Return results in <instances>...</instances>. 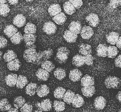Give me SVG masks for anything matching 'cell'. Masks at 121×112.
I'll return each mask as SVG.
<instances>
[{
    "label": "cell",
    "mask_w": 121,
    "mask_h": 112,
    "mask_svg": "<svg viewBox=\"0 0 121 112\" xmlns=\"http://www.w3.org/2000/svg\"><path fill=\"white\" fill-rule=\"evenodd\" d=\"M69 54V49L65 46L60 47L57 49L55 60L60 64L65 63Z\"/></svg>",
    "instance_id": "1"
},
{
    "label": "cell",
    "mask_w": 121,
    "mask_h": 112,
    "mask_svg": "<svg viewBox=\"0 0 121 112\" xmlns=\"http://www.w3.org/2000/svg\"><path fill=\"white\" fill-rule=\"evenodd\" d=\"M64 11L69 15H73L76 11V8L69 1H66L63 4Z\"/></svg>",
    "instance_id": "30"
},
{
    "label": "cell",
    "mask_w": 121,
    "mask_h": 112,
    "mask_svg": "<svg viewBox=\"0 0 121 112\" xmlns=\"http://www.w3.org/2000/svg\"><path fill=\"white\" fill-rule=\"evenodd\" d=\"M48 13L51 17H54L61 12L62 9L61 6L58 4H51L48 9Z\"/></svg>",
    "instance_id": "20"
},
{
    "label": "cell",
    "mask_w": 121,
    "mask_h": 112,
    "mask_svg": "<svg viewBox=\"0 0 121 112\" xmlns=\"http://www.w3.org/2000/svg\"><path fill=\"white\" fill-rule=\"evenodd\" d=\"M114 64L116 67L121 68V55L116 58L114 60Z\"/></svg>",
    "instance_id": "51"
},
{
    "label": "cell",
    "mask_w": 121,
    "mask_h": 112,
    "mask_svg": "<svg viewBox=\"0 0 121 112\" xmlns=\"http://www.w3.org/2000/svg\"><path fill=\"white\" fill-rule=\"evenodd\" d=\"M13 23L14 25L18 28L23 27L26 23V18L23 15L19 14L14 18Z\"/></svg>",
    "instance_id": "9"
},
{
    "label": "cell",
    "mask_w": 121,
    "mask_h": 112,
    "mask_svg": "<svg viewBox=\"0 0 121 112\" xmlns=\"http://www.w3.org/2000/svg\"><path fill=\"white\" fill-rule=\"evenodd\" d=\"M26 1L28 2H32V1H34V0H26Z\"/></svg>",
    "instance_id": "58"
},
{
    "label": "cell",
    "mask_w": 121,
    "mask_h": 112,
    "mask_svg": "<svg viewBox=\"0 0 121 112\" xmlns=\"http://www.w3.org/2000/svg\"><path fill=\"white\" fill-rule=\"evenodd\" d=\"M36 36L33 34H24L23 40L25 43V47H28L34 45L36 42Z\"/></svg>",
    "instance_id": "17"
},
{
    "label": "cell",
    "mask_w": 121,
    "mask_h": 112,
    "mask_svg": "<svg viewBox=\"0 0 121 112\" xmlns=\"http://www.w3.org/2000/svg\"><path fill=\"white\" fill-rule=\"evenodd\" d=\"M63 38L65 40L69 43H74L76 42L78 35L69 30H66L64 32Z\"/></svg>",
    "instance_id": "11"
},
{
    "label": "cell",
    "mask_w": 121,
    "mask_h": 112,
    "mask_svg": "<svg viewBox=\"0 0 121 112\" xmlns=\"http://www.w3.org/2000/svg\"><path fill=\"white\" fill-rule=\"evenodd\" d=\"M69 30L76 34H80L82 28V24L79 21H74L70 22L69 25Z\"/></svg>",
    "instance_id": "13"
},
{
    "label": "cell",
    "mask_w": 121,
    "mask_h": 112,
    "mask_svg": "<svg viewBox=\"0 0 121 112\" xmlns=\"http://www.w3.org/2000/svg\"><path fill=\"white\" fill-rule=\"evenodd\" d=\"M72 63L74 66L80 67L84 64L83 56L80 54L75 55L72 59Z\"/></svg>",
    "instance_id": "26"
},
{
    "label": "cell",
    "mask_w": 121,
    "mask_h": 112,
    "mask_svg": "<svg viewBox=\"0 0 121 112\" xmlns=\"http://www.w3.org/2000/svg\"><path fill=\"white\" fill-rule=\"evenodd\" d=\"M21 66V63L18 58H16L13 60L10 61L7 64V68L10 71H18Z\"/></svg>",
    "instance_id": "18"
},
{
    "label": "cell",
    "mask_w": 121,
    "mask_h": 112,
    "mask_svg": "<svg viewBox=\"0 0 121 112\" xmlns=\"http://www.w3.org/2000/svg\"><path fill=\"white\" fill-rule=\"evenodd\" d=\"M43 31L48 35H52L56 33L57 27L56 24L52 21L46 22L43 26Z\"/></svg>",
    "instance_id": "4"
},
{
    "label": "cell",
    "mask_w": 121,
    "mask_h": 112,
    "mask_svg": "<svg viewBox=\"0 0 121 112\" xmlns=\"http://www.w3.org/2000/svg\"><path fill=\"white\" fill-rule=\"evenodd\" d=\"M7 39L2 36H0V49L5 48L7 45Z\"/></svg>",
    "instance_id": "50"
},
{
    "label": "cell",
    "mask_w": 121,
    "mask_h": 112,
    "mask_svg": "<svg viewBox=\"0 0 121 112\" xmlns=\"http://www.w3.org/2000/svg\"><path fill=\"white\" fill-rule=\"evenodd\" d=\"M53 108L56 112H61L65 109V103L62 101L55 100L53 103Z\"/></svg>",
    "instance_id": "38"
},
{
    "label": "cell",
    "mask_w": 121,
    "mask_h": 112,
    "mask_svg": "<svg viewBox=\"0 0 121 112\" xmlns=\"http://www.w3.org/2000/svg\"><path fill=\"white\" fill-rule=\"evenodd\" d=\"M17 75L15 73H10L6 76L5 81L6 85L10 87H14L16 85Z\"/></svg>",
    "instance_id": "15"
},
{
    "label": "cell",
    "mask_w": 121,
    "mask_h": 112,
    "mask_svg": "<svg viewBox=\"0 0 121 112\" xmlns=\"http://www.w3.org/2000/svg\"><path fill=\"white\" fill-rule=\"evenodd\" d=\"M7 3V0H0V5L6 4Z\"/></svg>",
    "instance_id": "56"
},
{
    "label": "cell",
    "mask_w": 121,
    "mask_h": 112,
    "mask_svg": "<svg viewBox=\"0 0 121 112\" xmlns=\"http://www.w3.org/2000/svg\"><path fill=\"white\" fill-rule=\"evenodd\" d=\"M21 112H32L33 106L30 103H26L21 108Z\"/></svg>",
    "instance_id": "44"
},
{
    "label": "cell",
    "mask_w": 121,
    "mask_h": 112,
    "mask_svg": "<svg viewBox=\"0 0 121 112\" xmlns=\"http://www.w3.org/2000/svg\"><path fill=\"white\" fill-rule=\"evenodd\" d=\"M50 93V89L46 85H41L38 87L36 91L37 95L40 97L43 98L47 96Z\"/></svg>",
    "instance_id": "16"
},
{
    "label": "cell",
    "mask_w": 121,
    "mask_h": 112,
    "mask_svg": "<svg viewBox=\"0 0 121 112\" xmlns=\"http://www.w3.org/2000/svg\"><path fill=\"white\" fill-rule=\"evenodd\" d=\"M38 85L35 83H30L26 85L25 89L26 93L30 96H34L37 91Z\"/></svg>",
    "instance_id": "23"
},
{
    "label": "cell",
    "mask_w": 121,
    "mask_h": 112,
    "mask_svg": "<svg viewBox=\"0 0 121 112\" xmlns=\"http://www.w3.org/2000/svg\"><path fill=\"white\" fill-rule=\"evenodd\" d=\"M121 5V0H110L108 4L112 9H115Z\"/></svg>",
    "instance_id": "46"
},
{
    "label": "cell",
    "mask_w": 121,
    "mask_h": 112,
    "mask_svg": "<svg viewBox=\"0 0 121 112\" xmlns=\"http://www.w3.org/2000/svg\"><path fill=\"white\" fill-rule=\"evenodd\" d=\"M18 31V30L13 25H8L4 30V33L8 37L11 38Z\"/></svg>",
    "instance_id": "28"
},
{
    "label": "cell",
    "mask_w": 121,
    "mask_h": 112,
    "mask_svg": "<svg viewBox=\"0 0 121 112\" xmlns=\"http://www.w3.org/2000/svg\"><path fill=\"white\" fill-rule=\"evenodd\" d=\"M45 60L44 58L43 51H39L37 52V57H36V59L34 64L37 65H41L42 63Z\"/></svg>",
    "instance_id": "43"
},
{
    "label": "cell",
    "mask_w": 121,
    "mask_h": 112,
    "mask_svg": "<svg viewBox=\"0 0 121 112\" xmlns=\"http://www.w3.org/2000/svg\"><path fill=\"white\" fill-rule=\"evenodd\" d=\"M36 47H30L26 48L23 53V58L29 63H34L36 59L37 52Z\"/></svg>",
    "instance_id": "3"
},
{
    "label": "cell",
    "mask_w": 121,
    "mask_h": 112,
    "mask_svg": "<svg viewBox=\"0 0 121 112\" xmlns=\"http://www.w3.org/2000/svg\"><path fill=\"white\" fill-rule=\"evenodd\" d=\"M108 45L105 44H100L96 47V54L100 57L105 58L107 57Z\"/></svg>",
    "instance_id": "19"
},
{
    "label": "cell",
    "mask_w": 121,
    "mask_h": 112,
    "mask_svg": "<svg viewBox=\"0 0 121 112\" xmlns=\"http://www.w3.org/2000/svg\"><path fill=\"white\" fill-rule=\"evenodd\" d=\"M116 98L120 103H121V91H120L118 92L116 95Z\"/></svg>",
    "instance_id": "54"
},
{
    "label": "cell",
    "mask_w": 121,
    "mask_h": 112,
    "mask_svg": "<svg viewBox=\"0 0 121 112\" xmlns=\"http://www.w3.org/2000/svg\"><path fill=\"white\" fill-rule=\"evenodd\" d=\"M54 75L55 77L59 80H62L64 79L66 76V71L61 68H56L54 72Z\"/></svg>",
    "instance_id": "32"
},
{
    "label": "cell",
    "mask_w": 121,
    "mask_h": 112,
    "mask_svg": "<svg viewBox=\"0 0 121 112\" xmlns=\"http://www.w3.org/2000/svg\"><path fill=\"white\" fill-rule=\"evenodd\" d=\"M23 40V36L20 32L17 31L13 36L10 38V40L12 43L14 45H19Z\"/></svg>",
    "instance_id": "39"
},
{
    "label": "cell",
    "mask_w": 121,
    "mask_h": 112,
    "mask_svg": "<svg viewBox=\"0 0 121 112\" xmlns=\"http://www.w3.org/2000/svg\"><path fill=\"white\" fill-rule=\"evenodd\" d=\"M79 53L82 56H85L88 54H91L92 52V47L90 45L82 44L79 46Z\"/></svg>",
    "instance_id": "24"
},
{
    "label": "cell",
    "mask_w": 121,
    "mask_h": 112,
    "mask_svg": "<svg viewBox=\"0 0 121 112\" xmlns=\"http://www.w3.org/2000/svg\"><path fill=\"white\" fill-rule=\"evenodd\" d=\"M10 11L9 5L7 4H4L0 5V16L5 17L7 16Z\"/></svg>",
    "instance_id": "42"
},
{
    "label": "cell",
    "mask_w": 121,
    "mask_h": 112,
    "mask_svg": "<svg viewBox=\"0 0 121 112\" xmlns=\"http://www.w3.org/2000/svg\"><path fill=\"white\" fill-rule=\"evenodd\" d=\"M116 47L120 49H121V35L119 36V39L116 44Z\"/></svg>",
    "instance_id": "52"
},
{
    "label": "cell",
    "mask_w": 121,
    "mask_h": 112,
    "mask_svg": "<svg viewBox=\"0 0 121 112\" xmlns=\"http://www.w3.org/2000/svg\"><path fill=\"white\" fill-rule=\"evenodd\" d=\"M12 108V105L10 103L8 99L4 98L0 100V111L2 112L7 111Z\"/></svg>",
    "instance_id": "35"
},
{
    "label": "cell",
    "mask_w": 121,
    "mask_h": 112,
    "mask_svg": "<svg viewBox=\"0 0 121 112\" xmlns=\"http://www.w3.org/2000/svg\"><path fill=\"white\" fill-rule=\"evenodd\" d=\"M11 5H16L18 3L19 0H7Z\"/></svg>",
    "instance_id": "53"
},
{
    "label": "cell",
    "mask_w": 121,
    "mask_h": 112,
    "mask_svg": "<svg viewBox=\"0 0 121 112\" xmlns=\"http://www.w3.org/2000/svg\"><path fill=\"white\" fill-rule=\"evenodd\" d=\"M33 112H43V110L41 105V103L39 102H36L34 104L33 106Z\"/></svg>",
    "instance_id": "49"
},
{
    "label": "cell",
    "mask_w": 121,
    "mask_h": 112,
    "mask_svg": "<svg viewBox=\"0 0 121 112\" xmlns=\"http://www.w3.org/2000/svg\"><path fill=\"white\" fill-rule=\"evenodd\" d=\"M75 94L73 91H72L69 90H67L66 91L63 98L64 102L68 104H71L72 100H73V99L75 96Z\"/></svg>",
    "instance_id": "29"
},
{
    "label": "cell",
    "mask_w": 121,
    "mask_h": 112,
    "mask_svg": "<svg viewBox=\"0 0 121 112\" xmlns=\"http://www.w3.org/2000/svg\"><path fill=\"white\" fill-rule=\"evenodd\" d=\"M82 76V73L78 69L71 70L69 73V78L71 81L74 82H79L81 80Z\"/></svg>",
    "instance_id": "8"
},
{
    "label": "cell",
    "mask_w": 121,
    "mask_h": 112,
    "mask_svg": "<svg viewBox=\"0 0 121 112\" xmlns=\"http://www.w3.org/2000/svg\"><path fill=\"white\" fill-rule=\"evenodd\" d=\"M42 68L46 70L48 72H51L55 68L54 64L52 61L49 60H45L42 63L41 65Z\"/></svg>",
    "instance_id": "40"
},
{
    "label": "cell",
    "mask_w": 121,
    "mask_h": 112,
    "mask_svg": "<svg viewBox=\"0 0 121 112\" xmlns=\"http://www.w3.org/2000/svg\"><path fill=\"white\" fill-rule=\"evenodd\" d=\"M81 91L84 96L86 98H91L95 94V88L94 85L82 87L81 89Z\"/></svg>",
    "instance_id": "22"
},
{
    "label": "cell",
    "mask_w": 121,
    "mask_h": 112,
    "mask_svg": "<svg viewBox=\"0 0 121 112\" xmlns=\"http://www.w3.org/2000/svg\"><path fill=\"white\" fill-rule=\"evenodd\" d=\"M94 34V31L92 28L89 26H84L82 28L80 35L83 39L88 40L91 38Z\"/></svg>",
    "instance_id": "6"
},
{
    "label": "cell",
    "mask_w": 121,
    "mask_h": 112,
    "mask_svg": "<svg viewBox=\"0 0 121 112\" xmlns=\"http://www.w3.org/2000/svg\"><path fill=\"white\" fill-rule=\"evenodd\" d=\"M120 36V34L115 31H112L106 35V40L107 42L112 45H116Z\"/></svg>",
    "instance_id": "12"
},
{
    "label": "cell",
    "mask_w": 121,
    "mask_h": 112,
    "mask_svg": "<svg viewBox=\"0 0 121 112\" xmlns=\"http://www.w3.org/2000/svg\"><path fill=\"white\" fill-rule=\"evenodd\" d=\"M3 54V52H2L1 50H0V60H1L2 59V58Z\"/></svg>",
    "instance_id": "57"
},
{
    "label": "cell",
    "mask_w": 121,
    "mask_h": 112,
    "mask_svg": "<svg viewBox=\"0 0 121 112\" xmlns=\"http://www.w3.org/2000/svg\"><path fill=\"white\" fill-rule=\"evenodd\" d=\"M81 85L82 87L93 86L95 85L94 78L88 74H86L81 79Z\"/></svg>",
    "instance_id": "14"
},
{
    "label": "cell",
    "mask_w": 121,
    "mask_h": 112,
    "mask_svg": "<svg viewBox=\"0 0 121 112\" xmlns=\"http://www.w3.org/2000/svg\"></svg>",
    "instance_id": "61"
},
{
    "label": "cell",
    "mask_w": 121,
    "mask_h": 112,
    "mask_svg": "<svg viewBox=\"0 0 121 112\" xmlns=\"http://www.w3.org/2000/svg\"><path fill=\"white\" fill-rule=\"evenodd\" d=\"M84 1H88V0H84Z\"/></svg>",
    "instance_id": "60"
},
{
    "label": "cell",
    "mask_w": 121,
    "mask_h": 112,
    "mask_svg": "<svg viewBox=\"0 0 121 112\" xmlns=\"http://www.w3.org/2000/svg\"><path fill=\"white\" fill-rule=\"evenodd\" d=\"M28 83V80L26 76L22 75H19L17 77L16 86L17 89H22L27 85Z\"/></svg>",
    "instance_id": "27"
},
{
    "label": "cell",
    "mask_w": 121,
    "mask_h": 112,
    "mask_svg": "<svg viewBox=\"0 0 121 112\" xmlns=\"http://www.w3.org/2000/svg\"><path fill=\"white\" fill-rule=\"evenodd\" d=\"M119 112H121V110L119 111Z\"/></svg>",
    "instance_id": "59"
},
{
    "label": "cell",
    "mask_w": 121,
    "mask_h": 112,
    "mask_svg": "<svg viewBox=\"0 0 121 112\" xmlns=\"http://www.w3.org/2000/svg\"><path fill=\"white\" fill-rule=\"evenodd\" d=\"M106 100L103 96H99L95 98L94 106L95 108L98 110H101L104 109L106 105Z\"/></svg>",
    "instance_id": "7"
},
{
    "label": "cell",
    "mask_w": 121,
    "mask_h": 112,
    "mask_svg": "<svg viewBox=\"0 0 121 112\" xmlns=\"http://www.w3.org/2000/svg\"><path fill=\"white\" fill-rule=\"evenodd\" d=\"M26 103L25 98L22 96H19L16 97L14 99L13 104L15 108L17 109L20 108L24 104Z\"/></svg>",
    "instance_id": "41"
},
{
    "label": "cell",
    "mask_w": 121,
    "mask_h": 112,
    "mask_svg": "<svg viewBox=\"0 0 121 112\" xmlns=\"http://www.w3.org/2000/svg\"><path fill=\"white\" fill-rule=\"evenodd\" d=\"M84 104V100L83 98L79 94H76L72 100L71 104L73 107L80 108Z\"/></svg>",
    "instance_id": "21"
},
{
    "label": "cell",
    "mask_w": 121,
    "mask_h": 112,
    "mask_svg": "<svg viewBox=\"0 0 121 112\" xmlns=\"http://www.w3.org/2000/svg\"><path fill=\"white\" fill-rule=\"evenodd\" d=\"M40 103L43 111L48 112L52 109V102L49 99H44Z\"/></svg>",
    "instance_id": "34"
},
{
    "label": "cell",
    "mask_w": 121,
    "mask_h": 112,
    "mask_svg": "<svg viewBox=\"0 0 121 112\" xmlns=\"http://www.w3.org/2000/svg\"><path fill=\"white\" fill-rule=\"evenodd\" d=\"M104 84L108 89H119L121 87V79L116 76H110L106 78Z\"/></svg>",
    "instance_id": "2"
},
{
    "label": "cell",
    "mask_w": 121,
    "mask_h": 112,
    "mask_svg": "<svg viewBox=\"0 0 121 112\" xmlns=\"http://www.w3.org/2000/svg\"><path fill=\"white\" fill-rule=\"evenodd\" d=\"M43 53L45 60H47L52 56L53 54V50L51 48H48L47 50L43 51Z\"/></svg>",
    "instance_id": "47"
},
{
    "label": "cell",
    "mask_w": 121,
    "mask_h": 112,
    "mask_svg": "<svg viewBox=\"0 0 121 112\" xmlns=\"http://www.w3.org/2000/svg\"><path fill=\"white\" fill-rule=\"evenodd\" d=\"M7 112H19L18 109L16 108H11L10 109H9L8 111H7Z\"/></svg>",
    "instance_id": "55"
},
{
    "label": "cell",
    "mask_w": 121,
    "mask_h": 112,
    "mask_svg": "<svg viewBox=\"0 0 121 112\" xmlns=\"http://www.w3.org/2000/svg\"><path fill=\"white\" fill-rule=\"evenodd\" d=\"M17 54L12 50H8L4 53L3 56L4 60L7 63L17 58Z\"/></svg>",
    "instance_id": "33"
},
{
    "label": "cell",
    "mask_w": 121,
    "mask_h": 112,
    "mask_svg": "<svg viewBox=\"0 0 121 112\" xmlns=\"http://www.w3.org/2000/svg\"><path fill=\"white\" fill-rule=\"evenodd\" d=\"M86 19L89 25L92 27H96L100 22L99 16L95 13H91L89 14L86 17Z\"/></svg>",
    "instance_id": "5"
},
{
    "label": "cell",
    "mask_w": 121,
    "mask_h": 112,
    "mask_svg": "<svg viewBox=\"0 0 121 112\" xmlns=\"http://www.w3.org/2000/svg\"><path fill=\"white\" fill-rule=\"evenodd\" d=\"M36 31H37V28L35 25L31 22H28L26 25L24 31L26 34H34Z\"/></svg>",
    "instance_id": "37"
},
{
    "label": "cell",
    "mask_w": 121,
    "mask_h": 112,
    "mask_svg": "<svg viewBox=\"0 0 121 112\" xmlns=\"http://www.w3.org/2000/svg\"><path fill=\"white\" fill-rule=\"evenodd\" d=\"M84 64L88 66H91L93 64L94 60V57L91 54H88L87 55L83 56Z\"/></svg>",
    "instance_id": "45"
},
{
    "label": "cell",
    "mask_w": 121,
    "mask_h": 112,
    "mask_svg": "<svg viewBox=\"0 0 121 112\" xmlns=\"http://www.w3.org/2000/svg\"><path fill=\"white\" fill-rule=\"evenodd\" d=\"M76 9H80L83 4L82 0H69V1Z\"/></svg>",
    "instance_id": "48"
},
{
    "label": "cell",
    "mask_w": 121,
    "mask_h": 112,
    "mask_svg": "<svg viewBox=\"0 0 121 112\" xmlns=\"http://www.w3.org/2000/svg\"><path fill=\"white\" fill-rule=\"evenodd\" d=\"M119 53L118 48L114 45H109L108 46L107 57L109 58H115Z\"/></svg>",
    "instance_id": "31"
},
{
    "label": "cell",
    "mask_w": 121,
    "mask_h": 112,
    "mask_svg": "<svg viewBox=\"0 0 121 112\" xmlns=\"http://www.w3.org/2000/svg\"><path fill=\"white\" fill-rule=\"evenodd\" d=\"M36 76L40 81H46L49 78V72L43 68H39L36 72Z\"/></svg>",
    "instance_id": "10"
},
{
    "label": "cell",
    "mask_w": 121,
    "mask_h": 112,
    "mask_svg": "<svg viewBox=\"0 0 121 112\" xmlns=\"http://www.w3.org/2000/svg\"><path fill=\"white\" fill-rule=\"evenodd\" d=\"M66 91V89L63 88V87H57L54 91V97L58 99H62L64 97Z\"/></svg>",
    "instance_id": "36"
},
{
    "label": "cell",
    "mask_w": 121,
    "mask_h": 112,
    "mask_svg": "<svg viewBox=\"0 0 121 112\" xmlns=\"http://www.w3.org/2000/svg\"><path fill=\"white\" fill-rule=\"evenodd\" d=\"M53 20L56 24L59 25H62L66 22L67 17L63 12H60V13L53 17Z\"/></svg>",
    "instance_id": "25"
}]
</instances>
